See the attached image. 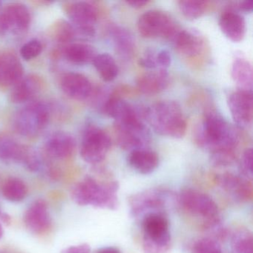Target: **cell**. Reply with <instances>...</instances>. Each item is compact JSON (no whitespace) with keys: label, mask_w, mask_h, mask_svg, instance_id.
<instances>
[{"label":"cell","mask_w":253,"mask_h":253,"mask_svg":"<svg viewBox=\"0 0 253 253\" xmlns=\"http://www.w3.org/2000/svg\"><path fill=\"white\" fill-rule=\"evenodd\" d=\"M195 142L210 154L220 151H235L238 134L215 110L206 111L201 126L195 133Z\"/></svg>","instance_id":"obj_1"},{"label":"cell","mask_w":253,"mask_h":253,"mask_svg":"<svg viewBox=\"0 0 253 253\" xmlns=\"http://www.w3.org/2000/svg\"><path fill=\"white\" fill-rule=\"evenodd\" d=\"M144 118L161 135L179 139L186 134L187 123L177 102L164 100L155 103L145 109Z\"/></svg>","instance_id":"obj_2"},{"label":"cell","mask_w":253,"mask_h":253,"mask_svg":"<svg viewBox=\"0 0 253 253\" xmlns=\"http://www.w3.org/2000/svg\"><path fill=\"white\" fill-rule=\"evenodd\" d=\"M119 184L115 180L99 182L88 177L74 186L72 198L78 205H91L97 208L115 210L118 209Z\"/></svg>","instance_id":"obj_3"},{"label":"cell","mask_w":253,"mask_h":253,"mask_svg":"<svg viewBox=\"0 0 253 253\" xmlns=\"http://www.w3.org/2000/svg\"><path fill=\"white\" fill-rule=\"evenodd\" d=\"M177 199L171 190L164 188H151L133 194L128 198L130 213L134 218H144L154 213L166 214L170 204Z\"/></svg>","instance_id":"obj_4"},{"label":"cell","mask_w":253,"mask_h":253,"mask_svg":"<svg viewBox=\"0 0 253 253\" xmlns=\"http://www.w3.org/2000/svg\"><path fill=\"white\" fill-rule=\"evenodd\" d=\"M144 118L135 115L115 124L118 145L125 150L145 149L150 141V134L143 123Z\"/></svg>","instance_id":"obj_5"},{"label":"cell","mask_w":253,"mask_h":253,"mask_svg":"<svg viewBox=\"0 0 253 253\" xmlns=\"http://www.w3.org/2000/svg\"><path fill=\"white\" fill-rule=\"evenodd\" d=\"M137 30L143 38L147 39L164 38L172 41L180 29L167 13L151 10L139 17Z\"/></svg>","instance_id":"obj_6"},{"label":"cell","mask_w":253,"mask_h":253,"mask_svg":"<svg viewBox=\"0 0 253 253\" xmlns=\"http://www.w3.org/2000/svg\"><path fill=\"white\" fill-rule=\"evenodd\" d=\"M177 201L189 214L201 217L203 220L202 226L220 218L217 204L204 192L186 188L177 196Z\"/></svg>","instance_id":"obj_7"},{"label":"cell","mask_w":253,"mask_h":253,"mask_svg":"<svg viewBox=\"0 0 253 253\" xmlns=\"http://www.w3.org/2000/svg\"><path fill=\"white\" fill-rule=\"evenodd\" d=\"M49 118V109L45 103H32L16 114L14 127L21 135L35 137L46 126Z\"/></svg>","instance_id":"obj_8"},{"label":"cell","mask_w":253,"mask_h":253,"mask_svg":"<svg viewBox=\"0 0 253 253\" xmlns=\"http://www.w3.org/2000/svg\"><path fill=\"white\" fill-rule=\"evenodd\" d=\"M111 146L112 140L109 134L99 127L90 126L84 131L81 155L88 164H100L106 158Z\"/></svg>","instance_id":"obj_9"},{"label":"cell","mask_w":253,"mask_h":253,"mask_svg":"<svg viewBox=\"0 0 253 253\" xmlns=\"http://www.w3.org/2000/svg\"><path fill=\"white\" fill-rule=\"evenodd\" d=\"M30 23V12L26 5L9 4L0 14V35H22L28 30Z\"/></svg>","instance_id":"obj_10"},{"label":"cell","mask_w":253,"mask_h":253,"mask_svg":"<svg viewBox=\"0 0 253 253\" xmlns=\"http://www.w3.org/2000/svg\"><path fill=\"white\" fill-rule=\"evenodd\" d=\"M63 7L68 17L83 35L93 37L95 35L98 14L94 5L88 2H67Z\"/></svg>","instance_id":"obj_11"},{"label":"cell","mask_w":253,"mask_h":253,"mask_svg":"<svg viewBox=\"0 0 253 253\" xmlns=\"http://www.w3.org/2000/svg\"><path fill=\"white\" fill-rule=\"evenodd\" d=\"M227 103L235 124L240 128L250 126L253 121V92L237 90L229 94Z\"/></svg>","instance_id":"obj_12"},{"label":"cell","mask_w":253,"mask_h":253,"mask_svg":"<svg viewBox=\"0 0 253 253\" xmlns=\"http://www.w3.org/2000/svg\"><path fill=\"white\" fill-rule=\"evenodd\" d=\"M217 185L233 199L238 201H248L253 198V184L251 180L242 176L226 172L216 177Z\"/></svg>","instance_id":"obj_13"},{"label":"cell","mask_w":253,"mask_h":253,"mask_svg":"<svg viewBox=\"0 0 253 253\" xmlns=\"http://www.w3.org/2000/svg\"><path fill=\"white\" fill-rule=\"evenodd\" d=\"M171 41L177 51L186 58L199 57L205 48L204 38L195 30L180 29Z\"/></svg>","instance_id":"obj_14"},{"label":"cell","mask_w":253,"mask_h":253,"mask_svg":"<svg viewBox=\"0 0 253 253\" xmlns=\"http://www.w3.org/2000/svg\"><path fill=\"white\" fill-rule=\"evenodd\" d=\"M26 228L32 233H45L51 226L47 204L43 200H38L30 206L24 216Z\"/></svg>","instance_id":"obj_15"},{"label":"cell","mask_w":253,"mask_h":253,"mask_svg":"<svg viewBox=\"0 0 253 253\" xmlns=\"http://www.w3.org/2000/svg\"><path fill=\"white\" fill-rule=\"evenodd\" d=\"M60 86L63 92L76 100H84L91 95L92 85L89 80L82 74L69 72L62 78Z\"/></svg>","instance_id":"obj_16"},{"label":"cell","mask_w":253,"mask_h":253,"mask_svg":"<svg viewBox=\"0 0 253 253\" xmlns=\"http://www.w3.org/2000/svg\"><path fill=\"white\" fill-rule=\"evenodd\" d=\"M23 65L12 53L0 54V87L14 86L23 78Z\"/></svg>","instance_id":"obj_17"},{"label":"cell","mask_w":253,"mask_h":253,"mask_svg":"<svg viewBox=\"0 0 253 253\" xmlns=\"http://www.w3.org/2000/svg\"><path fill=\"white\" fill-rule=\"evenodd\" d=\"M219 26L223 35L233 42L243 41L246 35V22L240 13L226 9L219 19Z\"/></svg>","instance_id":"obj_18"},{"label":"cell","mask_w":253,"mask_h":253,"mask_svg":"<svg viewBox=\"0 0 253 253\" xmlns=\"http://www.w3.org/2000/svg\"><path fill=\"white\" fill-rule=\"evenodd\" d=\"M76 147L75 138L64 131H57L50 136L45 148L50 156L56 159L65 160L72 157Z\"/></svg>","instance_id":"obj_19"},{"label":"cell","mask_w":253,"mask_h":253,"mask_svg":"<svg viewBox=\"0 0 253 253\" xmlns=\"http://www.w3.org/2000/svg\"><path fill=\"white\" fill-rule=\"evenodd\" d=\"M169 76L167 70H152L143 74L137 79V88L146 95L159 94L168 87Z\"/></svg>","instance_id":"obj_20"},{"label":"cell","mask_w":253,"mask_h":253,"mask_svg":"<svg viewBox=\"0 0 253 253\" xmlns=\"http://www.w3.org/2000/svg\"><path fill=\"white\" fill-rule=\"evenodd\" d=\"M109 33L118 55L124 60H131L136 51L135 40L131 32L121 26H112Z\"/></svg>","instance_id":"obj_21"},{"label":"cell","mask_w":253,"mask_h":253,"mask_svg":"<svg viewBox=\"0 0 253 253\" xmlns=\"http://www.w3.org/2000/svg\"><path fill=\"white\" fill-rule=\"evenodd\" d=\"M42 88V81L36 75L22 78L11 93V100L14 103H23L32 100Z\"/></svg>","instance_id":"obj_22"},{"label":"cell","mask_w":253,"mask_h":253,"mask_svg":"<svg viewBox=\"0 0 253 253\" xmlns=\"http://www.w3.org/2000/svg\"><path fill=\"white\" fill-rule=\"evenodd\" d=\"M130 167L143 174L153 172L159 164V158L153 151L139 149L131 151L128 157Z\"/></svg>","instance_id":"obj_23"},{"label":"cell","mask_w":253,"mask_h":253,"mask_svg":"<svg viewBox=\"0 0 253 253\" xmlns=\"http://www.w3.org/2000/svg\"><path fill=\"white\" fill-rule=\"evenodd\" d=\"M231 76L239 89L252 91L253 67L248 60L244 58L236 59L232 65Z\"/></svg>","instance_id":"obj_24"},{"label":"cell","mask_w":253,"mask_h":253,"mask_svg":"<svg viewBox=\"0 0 253 253\" xmlns=\"http://www.w3.org/2000/svg\"><path fill=\"white\" fill-rule=\"evenodd\" d=\"M29 148L20 144L11 137H0V160L23 164Z\"/></svg>","instance_id":"obj_25"},{"label":"cell","mask_w":253,"mask_h":253,"mask_svg":"<svg viewBox=\"0 0 253 253\" xmlns=\"http://www.w3.org/2000/svg\"><path fill=\"white\" fill-rule=\"evenodd\" d=\"M68 61L75 64L92 63L97 55L94 47L85 43H72L67 45L63 51Z\"/></svg>","instance_id":"obj_26"},{"label":"cell","mask_w":253,"mask_h":253,"mask_svg":"<svg viewBox=\"0 0 253 253\" xmlns=\"http://www.w3.org/2000/svg\"><path fill=\"white\" fill-rule=\"evenodd\" d=\"M143 235L160 236L170 233L169 223L166 214L154 213L142 219Z\"/></svg>","instance_id":"obj_27"},{"label":"cell","mask_w":253,"mask_h":253,"mask_svg":"<svg viewBox=\"0 0 253 253\" xmlns=\"http://www.w3.org/2000/svg\"><path fill=\"white\" fill-rule=\"evenodd\" d=\"M92 63L100 78L106 82L113 81L118 77L119 69L115 59L110 54L107 53L97 54Z\"/></svg>","instance_id":"obj_28"},{"label":"cell","mask_w":253,"mask_h":253,"mask_svg":"<svg viewBox=\"0 0 253 253\" xmlns=\"http://www.w3.org/2000/svg\"><path fill=\"white\" fill-rule=\"evenodd\" d=\"M171 247V234L162 236L143 235L142 248L144 253H169Z\"/></svg>","instance_id":"obj_29"},{"label":"cell","mask_w":253,"mask_h":253,"mask_svg":"<svg viewBox=\"0 0 253 253\" xmlns=\"http://www.w3.org/2000/svg\"><path fill=\"white\" fill-rule=\"evenodd\" d=\"M28 189L26 183L17 177H11L5 180L2 186V193L5 199L12 202L23 201L27 196Z\"/></svg>","instance_id":"obj_30"},{"label":"cell","mask_w":253,"mask_h":253,"mask_svg":"<svg viewBox=\"0 0 253 253\" xmlns=\"http://www.w3.org/2000/svg\"><path fill=\"white\" fill-rule=\"evenodd\" d=\"M231 250L232 253H253L252 232L247 229L235 231L231 237Z\"/></svg>","instance_id":"obj_31"},{"label":"cell","mask_w":253,"mask_h":253,"mask_svg":"<svg viewBox=\"0 0 253 253\" xmlns=\"http://www.w3.org/2000/svg\"><path fill=\"white\" fill-rule=\"evenodd\" d=\"M208 2L199 0H183L179 1L178 7L183 17L194 20L202 17L207 8Z\"/></svg>","instance_id":"obj_32"},{"label":"cell","mask_w":253,"mask_h":253,"mask_svg":"<svg viewBox=\"0 0 253 253\" xmlns=\"http://www.w3.org/2000/svg\"><path fill=\"white\" fill-rule=\"evenodd\" d=\"M51 38L60 43H67L72 41L75 35L73 26L63 20L55 22L49 30Z\"/></svg>","instance_id":"obj_33"},{"label":"cell","mask_w":253,"mask_h":253,"mask_svg":"<svg viewBox=\"0 0 253 253\" xmlns=\"http://www.w3.org/2000/svg\"><path fill=\"white\" fill-rule=\"evenodd\" d=\"M191 253H222L220 243L209 237H204L194 242Z\"/></svg>","instance_id":"obj_34"},{"label":"cell","mask_w":253,"mask_h":253,"mask_svg":"<svg viewBox=\"0 0 253 253\" xmlns=\"http://www.w3.org/2000/svg\"><path fill=\"white\" fill-rule=\"evenodd\" d=\"M42 51V45L38 40H32L26 42L20 49V55L26 61L33 60L41 54Z\"/></svg>","instance_id":"obj_35"},{"label":"cell","mask_w":253,"mask_h":253,"mask_svg":"<svg viewBox=\"0 0 253 253\" xmlns=\"http://www.w3.org/2000/svg\"><path fill=\"white\" fill-rule=\"evenodd\" d=\"M211 164L217 167L231 165L236 158L235 151H220L210 154Z\"/></svg>","instance_id":"obj_36"},{"label":"cell","mask_w":253,"mask_h":253,"mask_svg":"<svg viewBox=\"0 0 253 253\" xmlns=\"http://www.w3.org/2000/svg\"><path fill=\"white\" fill-rule=\"evenodd\" d=\"M253 152L251 148L247 149L243 153L240 164V170H241L242 177L244 178L251 180L253 178Z\"/></svg>","instance_id":"obj_37"},{"label":"cell","mask_w":253,"mask_h":253,"mask_svg":"<svg viewBox=\"0 0 253 253\" xmlns=\"http://www.w3.org/2000/svg\"><path fill=\"white\" fill-rule=\"evenodd\" d=\"M157 52L155 49L146 50L143 56L138 60L139 66L149 70H158L157 63Z\"/></svg>","instance_id":"obj_38"},{"label":"cell","mask_w":253,"mask_h":253,"mask_svg":"<svg viewBox=\"0 0 253 253\" xmlns=\"http://www.w3.org/2000/svg\"><path fill=\"white\" fill-rule=\"evenodd\" d=\"M171 57L167 50H160L157 52V63L158 69L161 70H167L171 65Z\"/></svg>","instance_id":"obj_39"},{"label":"cell","mask_w":253,"mask_h":253,"mask_svg":"<svg viewBox=\"0 0 253 253\" xmlns=\"http://www.w3.org/2000/svg\"><path fill=\"white\" fill-rule=\"evenodd\" d=\"M227 9L236 11V12L250 13L253 11V1H242V2H235L229 4Z\"/></svg>","instance_id":"obj_40"},{"label":"cell","mask_w":253,"mask_h":253,"mask_svg":"<svg viewBox=\"0 0 253 253\" xmlns=\"http://www.w3.org/2000/svg\"><path fill=\"white\" fill-rule=\"evenodd\" d=\"M61 253H91V248L87 244L72 246L62 251Z\"/></svg>","instance_id":"obj_41"},{"label":"cell","mask_w":253,"mask_h":253,"mask_svg":"<svg viewBox=\"0 0 253 253\" xmlns=\"http://www.w3.org/2000/svg\"><path fill=\"white\" fill-rule=\"evenodd\" d=\"M126 3L127 5H129L130 7L133 8H136V9H139V8H143V7L147 5L149 3V1H143V0H137V1H126Z\"/></svg>","instance_id":"obj_42"},{"label":"cell","mask_w":253,"mask_h":253,"mask_svg":"<svg viewBox=\"0 0 253 253\" xmlns=\"http://www.w3.org/2000/svg\"><path fill=\"white\" fill-rule=\"evenodd\" d=\"M97 253H121V252L118 248L109 247L100 249L97 252Z\"/></svg>","instance_id":"obj_43"},{"label":"cell","mask_w":253,"mask_h":253,"mask_svg":"<svg viewBox=\"0 0 253 253\" xmlns=\"http://www.w3.org/2000/svg\"><path fill=\"white\" fill-rule=\"evenodd\" d=\"M4 234V231L3 229H2V224L0 223V239L2 238V236H3Z\"/></svg>","instance_id":"obj_44"}]
</instances>
